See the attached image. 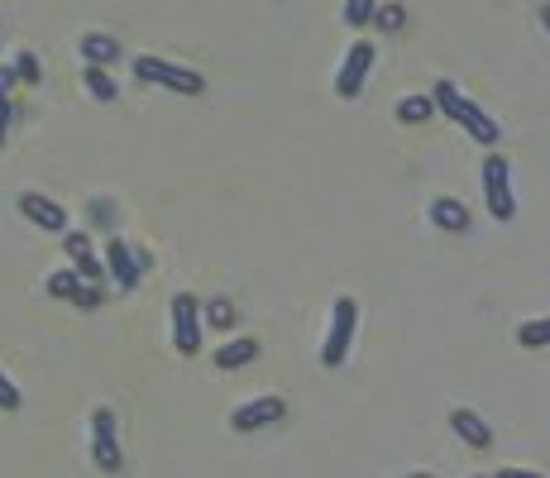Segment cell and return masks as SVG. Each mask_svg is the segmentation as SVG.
<instances>
[{"label": "cell", "instance_id": "cell-1", "mask_svg": "<svg viewBox=\"0 0 550 478\" xmlns=\"http://www.w3.org/2000/svg\"><path fill=\"white\" fill-rule=\"evenodd\" d=\"M431 106L445 110L455 125H464V130H469V139H479L484 149H493V144L503 139V130L493 125V115H484V106H474V101H469V96H464L455 82H436V87H431Z\"/></svg>", "mask_w": 550, "mask_h": 478}, {"label": "cell", "instance_id": "cell-2", "mask_svg": "<svg viewBox=\"0 0 550 478\" xmlns=\"http://www.w3.org/2000/svg\"><path fill=\"white\" fill-rule=\"evenodd\" d=\"M130 67H134L139 82L163 87V91H177V96H201V91H206V77H201V72H192V67H182V63H168V58H154V53L130 58Z\"/></svg>", "mask_w": 550, "mask_h": 478}, {"label": "cell", "instance_id": "cell-3", "mask_svg": "<svg viewBox=\"0 0 550 478\" xmlns=\"http://www.w3.org/2000/svg\"><path fill=\"white\" fill-rule=\"evenodd\" d=\"M354 330H359V306H354V297H335V302H330L326 340H321V369H340V364L350 359Z\"/></svg>", "mask_w": 550, "mask_h": 478}, {"label": "cell", "instance_id": "cell-4", "mask_svg": "<svg viewBox=\"0 0 550 478\" xmlns=\"http://www.w3.org/2000/svg\"><path fill=\"white\" fill-rule=\"evenodd\" d=\"M479 187H484V211L493 220H512L517 216V192H512V163L503 153H488L484 168H479Z\"/></svg>", "mask_w": 550, "mask_h": 478}, {"label": "cell", "instance_id": "cell-5", "mask_svg": "<svg viewBox=\"0 0 550 478\" xmlns=\"http://www.w3.org/2000/svg\"><path fill=\"white\" fill-rule=\"evenodd\" d=\"M91 459L101 474H120L125 469V450L115 440V412L110 407H96L91 412Z\"/></svg>", "mask_w": 550, "mask_h": 478}, {"label": "cell", "instance_id": "cell-6", "mask_svg": "<svg viewBox=\"0 0 550 478\" xmlns=\"http://www.w3.org/2000/svg\"><path fill=\"white\" fill-rule=\"evenodd\" d=\"M101 263H106V278H115L120 292H134V287H139V273L149 268V254L125 244V239H106V259Z\"/></svg>", "mask_w": 550, "mask_h": 478}, {"label": "cell", "instance_id": "cell-7", "mask_svg": "<svg viewBox=\"0 0 550 478\" xmlns=\"http://www.w3.org/2000/svg\"><path fill=\"white\" fill-rule=\"evenodd\" d=\"M374 44L369 39H359V44H350V53H345V63H340V72H335V96L340 101H354L359 91H364V82H369V72H374Z\"/></svg>", "mask_w": 550, "mask_h": 478}, {"label": "cell", "instance_id": "cell-8", "mask_svg": "<svg viewBox=\"0 0 550 478\" xmlns=\"http://www.w3.org/2000/svg\"><path fill=\"white\" fill-rule=\"evenodd\" d=\"M201 335H206V326H201V302L192 292H177L173 297V345H177V354L192 359L201 349Z\"/></svg>", "mask_w": 550, "mask_h": 478}, {"label": "cell", "instance_id": "cell-9", "mask_svg": "<svg viewBox=\"0 0 550 478\" xmlns=\"http://www.w3.org/2000/svg\"><path fill=\"white\" fill-rule=\"evenodd\" d=\"M287 416V402L278 397V392H268V397H249V402H240L235 412H230V426L240 435L249 431H264V426H278Z\"/></svg>", "mask_w": 550, "mask_h": 478}, {"label": "cell", "instance_id": "cell-10", "mask_svg": "<svg viewBox=\"0 0 550 478\" xmlns=\"http://www.w3.org/2000/svg\"><path fill=\"white\" fill-rule=\"evenodd\" d=\"M63 254H67L72 273H77L82 283H106V263H101V254H96V249H91V235H82V230H67V235H63Z\"/></svg>", "mask_w": 550, "mask_h": 478}, {"label": "cell", "instance_id": "cell-11", "mask_svg": "<svg viewBox=\"0 0 550 478\" xmlns=\"http://www.w3.org/2000/svg\"><path fill=\"white\" fill-rule=\"evenodd\" d=\"M20 211H24L29 225H39V230H48V235H67V211L58 206V201H48L44 192H24Z\"/></svg>", "mask_w": 550, "mask_h": 478}, {"label": "cell", "instance_id": "cell-12", "mask_svg": "<svg viewBox=\"0 0 550 478\" xmlns=\"http://www.w3.org/2000/svg\"><path fill=\"white\" fill-rule=\"evenodd\" d=\"M450 431L460 435L469 450H488L493 445V426H488L479 412H469V407H460V412H450Z\"/></svg>", "mask_w": 550, "mask_h": 478}, {"label": "cell", "instance_id": "cell-13", "mask_svg": "<svg viewBox=\"0 0 550 478\" xmlns=\"http://www.w3.org/2000/svg\"><path fill=\"white\" fill-rule=\"evenodd\" d=\"M431 225L445 230V235H464V230H469V211H464L455 196H436V201H431Z\"/></svg>", "mask_w": 550, "mask_h": 478}, {"label": "cell", "instance_id": "cell-14", "mask_svg": "<svg viewBox=\"0 0 550 478\" xmlns=\"http://www.w3.org/2000/svg\"><path fill=\"white\" fill-rule=\"evenodd\" d=\"M254 359H259V340H249V335H240V340H230V345L216 349L220 373H235V369H244V364H254Z\"/></svg>", "mask_w": 550, "mask_h": 478}, {"label": "cell", "instance_id": "cell-15", "mask_svg": "<svg viewBox=\"0 0 550 478\" xmlns=\"http://www.w3.org/2000/svg\"><path fill=\"white\" fill-rule=\"evenodd\" d=\"M82 58H87V67H110L115 58H120V39L115 34H82Z\"/></svg>", "mask_w": 550, "mask_h": 478}, {"label": "cell", "instance_id": "cell-16", "mask_svg": "<svg viewBox=\"0 0 550 478\" xmlns=\"http://www.w3.org/2000/svg\"><path fill=\"white\" fill-rule=\"evenodd\" d=\"M82 87H87V96L101 101V106H110V101L120 96V87H115V77H110L106 67H82Z\"/></svg>", "mask_w": 550, "mask_h": 478}, {"label": "cell", "instance_id": "cell-17", "mask_svg": "<svg viewBox=\"0 0 550 478\" xmlns=\"http://www.w3.org/2000/svg\"><path fill=\"white\" fill-rule=\"evenodd\" d=\"M201 326L206 330H235V302H230V297L201 302Z\"/></svg>", "mask_w": 550, "mask_h": 478}, {"label": "cell", "instance_id": "cell-18", "mask_svg": "<svg viewBox=\"0 0 550 478\" xmlns=\"http://www.w3.org/2000/svg\"><path fill=\"white\" fill-rule=\"evenodd\" d=\"M431 96H402V101H397V120H402V125H426V120H431Z\"/></svg>", "mask_w": 550, "mask_h": 478}, {"label": "cell", "instance_id": "cell-19", "mask_svg": "<svg viewBox=\"0 0 550 478\" xmlns=\"http://www.w3.org/2000/svg\"><path fill=\"white\" fill-rule=\"evenodd\" d=\"M517 345H522V349H546L550 345V316L522 321V326H517Z\"/></svg>", "mask_w": 550, "mask_h": 478}, {"label": "cell", "instance_id": "cell-20", "mask_svg": "<svg viewBox=\"0 0 550 478\" xmlns=\"http://www.w3.org/2000/svg\"><path fill=\"white\" fill-rule=\"evenodd\" d=\"M48 297H58V302H72V292L82 287V278L72 273V268H58V273H48Z\"/></svg>", "mask_w": 550, "mask_h": 478}, {"label": "cell", "instance_id": "cell-21", "mask_svg": "<svg viewBox=\"0 0 550 478\" xmlns=\"http://www.w3.org/2000/svg\"><path fill=\"white\" fill-rule=\"evenodd\" d=\"M369 24H378L383 34H397V29L407 24V10H402V5H378L374 15H369Z\"/></svg>", "mask_w": 550, "mask_h": 478}, {"label": "cell", "instance_id": "cell-22", "mask_svg": "<svg viewBox=\"0 0 550 478\" xmlns=\"http://www.w3.org/2000/svg\"><path fill=\"white\" fill-rule=\"evenodd\" d=\"M15 77H20V82H29V87H34V82H39V77H44V67H39V58H34V53H29V48H20V53H15Z\"/></svg>", "mask_w": 550, "mask_h": 478}, {"label": "cell", "instance_id": "cell-23", "mask_svg": "<svg viewBox=\"0 0 550 478\" xmlns=\"http://www.w3.org/2000/svg\"><path fill=\"white\" fill-rule=\"evenodd\" d=\"M374 10H378V0H345V24H350V29H364Z\"/></svg>", "mask_w": 550, "mask_h": 478}, {"label": "cell", "instance_id": "cell-24", "mask_svg": "<svg viewBox=\"0 0 550 478\" xmlns=\"http://www.w3.org/2000/svg\"><path fill=\"white\" fill-rule=\"evenodd\" d=\"M106 302V292H101V283H82L77 292H72V306H82V311H96V306Z\"/></svg>", "mask_w": 550, "mask_h": 478}, {"label": "cell", "instance_id": "cell-25", "mask_svg": "<svg viewBox=\"0 0 550 478\" xmlns=\"http://www.w3.org/2000/svg\"><path fill=\"white\" fill-rule=\"evenodd\" d=\"M24 402H20V388L10 383V373L0 369V412H20Z\"/></svg>", "mask_w": 550, "mask_h": 478}, {"label": "cell", "instance_id": "cell-26", "mask_svg": "<svg viewBox=\"0 0 550 478\" xmlns=\"http://www.w3.org/2000/svg\"><path fill=\"white\" fill-rule=\"evenodd\" d=\"M15 82H20V77H15V67H10V63H0V101H10Z\"/></svg>", "mask_w": 550, "mask_h": 478}, {"label": "cell", "instance_id": "cell-27", "mask_svg": "<svg viewBox=\"0 0 550 478\" xmlns=\"http://www.w3.org/2000/svg\"><path fill=\"white\" fill-rule=\"evenodd\" d=\"M91 225H101V230L110 225V206H106V201H91Z\"/></svg>", "mask_w": 550, "mask_h": 478}, {"label": "cell", "instance_id": "cell-28", "mask_svg": "<svg viewBox=\"0 0 550 478\" xmlns=\"http://www.w3.org/2000/svg\"><path fill=\"white\" fill-rule=\"evenodd\" d=\"M10 115H15V106L0 101V149H5V134H10Z\"/></svg>", "mask_w": 550, "mask_h": 478}, {"label": "cell", "instance_id": "cell-29", "mask_svg": "<svg viewBox=\"0 0 550 478\" xmlns=\"http://www.w3.org/2000/svg\"><path fill=\"white\" fill-rule=\"evenodd\" d=\"M493 478H546V474H536V469H517V464H512V469H498Z\"/></svg>", "mask_w": 550, "mask_h": 478}, {"label": "cell", "instance_id": "cell-30", "mask_svg": "<svg viewBox=\"0 0 550 478\" xmlns=\"http://www.w3.org/2000/svg\"><path fill=\"white\" fill-rule=\"evenodd\" d=\"M541 24H546V34H550V0L541 5Z\"/></svg>", "mask_w": 550, "mask_h": 478}, {"label": "cell", "instance_id": "cell-31", "mask_svg": "<svg viewBox=\"0 0 550 478\" xmlns=\"http://www.w3.org/2000/svg\"><path fill=\"white\" fill-rule=\"evenodd\" d=\"M407 478H431V474H407Z\"/></svg>", "mask_w": 550, "mask_h": 478}, {"label": "cell", "instance_id": "cell-32", "mask_svg": "<svg viewBox=\"0 0 550 478\" xmlns=\"http://www.w3.org/2000/svg\"><path fill=\"white\" fill-rule=\"evenodd\" d=\"M479 478H484V474H479Z\"/></svg>", "mask_w": 550, "mask_h": 478}]
</instances>
